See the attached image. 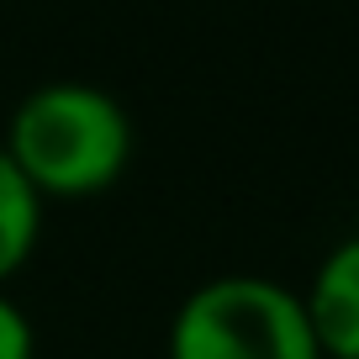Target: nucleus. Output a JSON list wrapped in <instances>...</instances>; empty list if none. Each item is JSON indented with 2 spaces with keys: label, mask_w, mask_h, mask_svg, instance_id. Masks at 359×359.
<instances>
[{
  "label": "nucleus",
  "mask_w": 359,
  "mask_h": 359,
  "mask_svg": "<svg viewBox=\"0 0 359 359\" xmlns=\"http://www.w3.org/2000/svg\"><path fill=\"white\" fill-rule=\"evenodd\" d=\"M0 154L43 201H90L127 175L133 122L122 101L85 79L37 85L6 122Z\"/></svg>",
  "instance_id": "f257e3e1"
},
{
  "label": "nucleus",
  "mask_w": 359,
  "mask_h": 359,
  "mask_svg": "<svg viewBox=\"0 0 359 359\" xmlns=\"http://www.w3.org/2000/svg\"><path fill=\"white\" fill-rule=\"evenodd\" d=\"M169 359H323L302 291L269 275H217L180 302Z\"/></svg>",
  "instance_id": "f03ea898"
},
{
  "label": "nucleus",
  "mask_w": 359,
  "mask_h": 359,
  "mask_svg": "<svg viewBox=\"0 0 359 359\" xmlns=\"http://www.w3.org/2000/svg\"><path fill=\"white\" fill-rule=\"evenodd\" d=\"M302 306L323 359H359V233L327 248Z\"/></svg>",
  "instance_id": "7ed1b4c3"
},
{
  "label": "nucleus",
  "mask_w": 359,
  "mask_h": 359,
  "mask_svg": "<svg viewBox=\"0 0 359 359\" xmlns=\"http://www.w3.org/2000/svg\"><path fill=\"white\" fill-rule=\"evenodd\" d=\"M37 233H43V196L22 180V169L11 158L0 154V291L32 259Z\"/></svg>",
  "instance_id": "20e7f679"
},
{
  "label": "nucleus",
  "mask_w": 359,
  "mask_h": 359,
  "mask_svg": "<svg viewBox=\"0 0 359 359\" xmlns=\"http://www.w3.org/2000/svg\"><path fill=\"white\" fill-rule=\"evenodd\" d=\"M0 359H37L32 323H27V312L6 291H0Z\"/></svg>",
  "instance_id": "39448f33"
}]
</instances>
